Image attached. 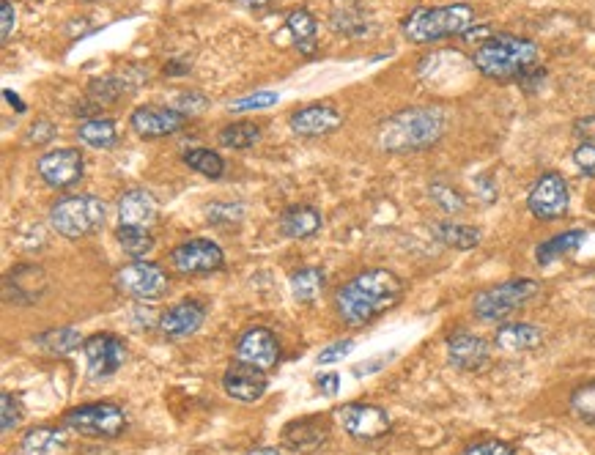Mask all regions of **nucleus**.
Segmentation results:
<instances>
[{
    "mask_svg": "<svg viewBox=\"0 0 595 455\" xmlns=\"http://www.w3.org/2000/svg\"><path fill=\"white\" fill-rule=\"evenodd\" d=\"M85 340L80 335V329L75 327H58V329H47L36 338V346L47 354H72L75 349H80Z\"/></svg>",
    "mask_w": 595,
    "mask_h": 455,
    "instance_id": "obj_32",
    "label": "nucleus"
},
{
    "mask_svg": "<svg viewBox=\"0 0 595 455\" xmlns=\"http://www.w3.org/2000/svg\"><path fill=\"white\" fill-rule=\"evenodd\" d=\"M464 455H516V447L510 445V442H497V439H491V442L469 445L467 450H464Z\"/></svg>",
    "mask_w": 595,
    "mask_h": 455,
    "instance_id": "obj_42",
    "label": "nucleus"
},
{
    "mask_svg": "<svg viewBox=\"0 0 595 455\" xmlns=\"http://www.w3.org/2000/svg\"><path fill=\"white\" fill-rule=\"evenodd\" d=\"M206 217H209V223L212 225H234L239 223L242 217H245V209H242V203H212L209 209H206Z\"/></svg>",
    "mask_w": 595,
    "mask_h": 455,
    "instance_id": "obj_39",
    "label": "nucleus"
},
{
    "mask_svg": "<svg viewBox=\"0 0 595 455\" xmlns=\"http://www.w3.org/2000/svg\"><path fill=\"white\" fill-rule=\"evenodd\" d=\"M541 294V283L530 280V277H519V280H508L500 286H491L480 291L472 299V313L480 321H502L510 313H516L524 305H530L532 299Z\"/></svg>",
    "mask_w": 595,
    "mask_h": 455,
    "instance_id": "obj_6",
    "label": "nucleus"
},
{
    "mask_svg": "<svg viewBox=\"0 0 595 455\" xmlns=\"http://www.w3.org/2000/svg\"><path fill=\"white\" fill-rule=\"evenodd\" d=\"M266 387H269V379H266V371L261 368H253L242 360H234L223 373V390L228 398H234L239 403H255L264 398Z\"/></svg>",
    "mask_w": 595,
    "mask_h": 455,
    "instance_id": "obj_17",
    "label": "nucleus"
},
{
    "mask_svg": "<svg viewBox=\"0 0 595 455\" xmlns=\"http://www.w3.org/2000/svg\"><path fill=\"white\" fill-rule=\"evenodd\" d=\"M288 286H291V294H294L299 305H310V302H316L321 297V291L327 286V275L319 266H302V269H297L294 275L288 277Z\"/></svg>",
    "mask_w": 595,
    "mask_h": 455,
    "instance_id": "obj_28",
    "label": "nucleus"
},
{
    "mask_svg": "<svg viewBox=\"0 0 595 455\" xmlns=\"http://www.w3.org/2000/svg\"><path fill=\"white\" fill-rule=\"evenodd\" d=\"M165 75L168 77L187 75V64H181V61H170V64H165Z\"/></svg>",
    "mask_w": 595,
    "mask_h": 455,
    "instance_id": "obj_49",
    "label": "nucleus"
},
{
    "mask_svg": "<svg viewBox=\"0 0 595 455\" xmlns=\"http://www.w3.org/2000/svg\"><path fill=\"white\" fill-rule=\"evenodd\" d=\"M404 299V280L393 269L373 266L335 291V313L346 327H365L368 321L393 310Z\"/></svg>",
    "mask_w": 595,
    "mask_h": 455,
    "instance_id": "obj_1",
    "label": "nucleus"
},
{
    "mask_svg": "<svg viewBox=\"0 0 595 455\" xmlns=\"http://www.w3.org/2000/svg\"><path fill=\"white\" fill-rule=\"evenodd\" d=\"M116 239L124 247V253L132 255L135 261H143L154 250V244H157L154 233L146 231V228H124V225L116 228Z\"/></svg>",
    "mask_w": 595,
    "mask_h": 455,
    "instance_id": "obj_34",
    "label": "nucleus"
},
{
    "mask_svg": "<svg viewBox=\"0 0 595 455\" xmlns=\"http://www.w3.org/2000/svg\"><path fill=\"white\" fill-rule=\"evenodd\" d=\"M14 25H17L14 3H11V0H3V6H0V42L9 44L11 33H14Z\"/></svg>",
    "mask_w": 595,
    "mask_h": 455,
    "instance_id": "obj_43",
    "label": "nucleus"
},
{
    "mask_svg": "<svg viewBox=\"0 0 595 455\" xmlns=\"http://www.w3.org/2000/svg\"><path fill=\"white\" fill-rule=\"evenodd\" d=\"M585 239H587L585 231L557 233V236H552L549 242L538 244V250H535V261H538L541 266L554 264V261H560V258H565V255L576 253Z\"/></svg>",
    "mask_w": 595,
    "mask_h": 455,
    "instance_id": "obj_29",
    "label": "nucleus"
},
{
    "mask_svg": "<svg viewBox=\"0 0 595 455\" xmlns=\"http://www.w3.org/2000/svg\"><path fill=\"white\" fill-rule=\"evenodd\" d=\"M571 409L579 420L595 425V381H587V384H579L574 392H571Z\"/></svg>",
    "mask_w": 595,
    "mask_h": 455,
    "instance_id": "obj_37",
    "label": "nucleus"
},
{
    "mask_svg": "<svg viewBox=\"0 0 595 455\" xmlns=\"http://www.w3.org/2000/svg\"><path fill=\"white\" fill-rule=\"evenodd\" d=\"M497 349L502 351H532L543 343V329L535 324H502L494 335Z\"/></svg>",
    "mask_w": 595,
    "mask_h": 455,
    "instance_id": "obj_26",
    "label": "nucleus"
},
{
    "mask_svg": "<svg viewBox=\"0 0 595 455\" xmlns=\"http://www.w3.org/2000/svg\"><path fill=\"white\" fill-rule=\"evenodd\" d=\"M447 360L453 368L464 373H480L491 365L489 340L480 338L475 332L458 329L447 338Z\"/></svg>",
    "mask_w": 595,
    "mask_h": 455,
    "instance_id": "obj_13",
    "label": "nucleus"
},
{
    "mask_svg": "<svg viewBox=\"0 0 595 455\" xmlns=\"http://www.w3.org/2000/svg\"><path fill=\"white\" fill-rule=\"evenodd\" d=\"M316 381H319V390L324 392V395H338V390H340L338 373H321Z\"/></svg>",
    "mask_w": 595,
    "mask_h": 455,
    "instance_id": "obj_48",
    "label": "nucleus"
},
{
    "mask_svg": "<svg viewBox=\"0 0 595 455\" xmlns=\"http://www.w3.org/2000/svg\"><path fill=\"white\" fill-rule=\"evenodd\" d=\"M220 146L234 151H245L253 149L261 143V127H255L253 121H236V124H228V127L220 129Z\"/></svg>",
    "mask_w": 595,
    "mask_h": 455,
    "instance_id": "obj_33",
    "label": "nucleus"
},
{
    "mask_svg": "<svg viewBox=\"0 0 595 455\" xmlns=\"http://www.w3.org/2000/svg\"><path fill=\"white\" fill-rule=\"evenodd\" d=\"M447 116L439 107H409L379 127V146L390 154H412L436 146L445 138Z\"/></svg>",
    "mask_w": 595,
    "mask_h": 455,
    "instance_id": "obj_2",
    "label": "nucleus"
},
{
    "mask_svg": "<svg viewBox=\"0 0 595 455\" xmlns=\"http://www.w3.org/2000/svg\"><path fill=\"white\" fill-rule=\"evenodd\" d=\"M44 291H47V277H44L42 266L22 264L3 277V299L6 302L31 305L36 299H42Z\"/></svg>",
    "mask_w": 595,
    "mask_h": 455,
    "instance_id": "obj_19",
    "label": "nucleus"
},
{
    "mask_svg": "<svg viewBox=\"0 0 595 455\" xmlns=\"http://www.w3.org/2000/svg\"><path fill=\"white\" fill-rule=\"evenodd\" d=\"M247 455H280L275 450V447H255V450H250Z\"/></svg>",
    "mask_w": 595,
    "mask_h": 455,
    "instance_id": "obj_50",
    "label": "nucleus"
},
{
    "mask_svg": "<svg viewBox=\"0 0 595 455\" xmlns=\"http://www.w3.org/2000/svg\"><path fill=\"white\" fill-rule=\"evenodd\" d=\"M574 165L579 173L595 179V143H579L574 149Z\"/></svg>",
    "mask_w": 595,
    "mask_h": 455,
    "instance_id": "obj_41",
    "label": "nucleus"
},
{
    "mask_svg": "<svg viewBox=\"0 0 595 455\" xmlns=\"http://www.w3.org/2000/svg\"><path fill=\"white\" fill-rule=\"evenodd\" d=\"M168 272H162L160 264L151 261H132L116 272V288L129 299L138 302H157L168 294Z\"/></svg>",
    "mask_w": 595,
    "mask_h": 455,
    "instance_id": "obj_8",
    "label": "nucleus"
},
{
    "mask_svg": "<svg viewBox=\"0 0 595 455\" xmlns=\"http://www.w3.org/2000/svg\"><path fill=\"white\" fill-rule=\"evenodd\" d=\"M206 321V305L198 299H181L160 316V332L168 340H184L195 335Z\"/></svg>",
    "mask_w": 595,
    "mask_h": 455,
    "instance_id": "obj_18",
    "label": "nucleus"
},
{
    "mask_svg": "<svg viewBox=\"0 0 595 455\" xmlns=\"http://www.w3.org/2000/svg\"><path fill=\"white\" fill-rule=\"evenodd\" d=\"M107 206L96 195H69L53 203L50 225L66 239H85L105 225Z\"/></svg>",
    "mask_w": 595,
    "mask_h": 455,
    "instance_id": "obj_5",
    "label": "nucleus"
},
{
    "mask_svg": "<svg viewBox=\"0 0 595 455\" xmlns=\"http://www.w3.org/2000/svg\"><path fill=\"white\" fill-rule=\"evenodd\" d=\"M85 371L91 381H105L116 376L127 362V346L113 332H96L83 343Z\"/></svg>",
    "mask_w": 595,
    "mask_h": 455,
    "instance_id": "obj_9",
    "label": "nucleus"
},
{
    "mask_svg": "<svg viewBox=\"0 0 595 455\" xmlns=\"http://www.w3.org/2000/svg\"><path fill=\"white\" fill-rule=\"evenodd\" d=\"M538 55H541V47L532 39L494 33L491 39L475 47L472 64L489 80H521L530 69H535Z\"/></svg>",
    "mask_w": 595,
    "mask_h": 455,
    "instance_id": "obj_3",
    "label": "nucleus"
},
{
    "mask_svg": "<svg viewBox=\"0 0 595 455\" xmlns=\"http://www.w3.org/2000/svg\"><path fill=\"white\" fill-rule=\"evenodd\" d=\"M236 3H242V6H250V9H255V6H264L266 0H236Z\"/></svg>",
    "mask_w": 595,
    "mask_h": 455,
    "instance_id": "obj_52",
    "label": "nucleus"
},
{
    "mask_svg": "<svg viewBox=\"0 0 595 455\" xmlns=\"http://www.w3.org/2000/svg\"><path fill=\"white\" fill-rule=\"evenodd\" d=\"M22 423V403L17 395L3 392L0 395V431L9 434L11 428H17Z\"/></svg>",
    "mask_w": 595,
    "mask_h": 455,
    "instance_id": "obj_38",
    "label": "nucleus"
},
{
    "mask_svg": "<svg viewBox=\"0 0 595 455\" xmlns=\"http://www.w3.org/2000/svg\"><path fill=\"white\" fill-rule=\"evenodd\" d=\"M53 138H55V127L47 121V118H36V124H31L28 135H25V140H31V143H50Z\"/></svg>",
    "mask_w": 595,
    "mask_h": 455,
    "instance_id": "obj_46",
    "label": "nucleus"
},
{
    "mask_svg": "<svg viewBox=\"0 0 595 455\" xmlns=\"http://www.w3.org/2000/svg\"><path fill=\"white\" fill-rule=\"evenodd\" d=\"M22 455H61L69 447L66 425H33L22 436Z\"/></svg>",
    "mask_w": 595,
    "mask_h": 455,
    "instance_id": "obj_24",
    "label": "nucleus"
},
{
    "mask_svg": "<svg viewBox=\"0 0 595 455\" xmlns=\"http://www.w3.org/2000/svg\"><path fill=\"white\" fill-rule=\"evenodd\" d=\"M170 266L179 275L187 277L214 275L225 266V255L220 250V244L212 242V239H190V242H181L179 247H173Z\"/></svg>",
    "mask_w": 595,
    "mask_h": 455,
    "instance_id": "obj_11",
    "label": "nucleus"
},
{
    "mask_svg": "<svg viewBox=\"0 0 595 455\" xmlns=\"http://www.w3.org/2000/svg\"><path fill=\"white\" fill-rule=\"evenodd\" d=\"M160 217V203L146 190H129L118 198V225L124 228H146L157 223Z\"/></svg>",
    "mask_w": 595,
    "mask_h": 455,
    "instance_id": "obj_22",
    "label": "nucleus"
},
{
    "mask_svg": "<svg viewBox=\"0 0 595 455\" xmlns=\"http://www.w3.org/2000/svg\"><path fill=\"white\" fill-rule=\"evenodd\" d=\"M64 425L88 439H116L127 431V412L113 401H96L75 406L64 414Z\"/></svg>",
    "mask_w": 595,
    "mask_h": 455,
    "instance_id": "obj_7",
    "label": "nucleus"
},
{
    "mask_svg": "<svg viewBox=\"0 0 595 455\" xmlns=\"http://www.w3.org/2000/svg\"><path fill=\"white\" fill-rule=\"evenodd\" d=\"M277 99H280V94L277 91H258V94H250L245 96V99H234L231 102V110L234 113H247V110H266V107L277 105Z\"/></svg>",
    "mask_w": 595,
    "mask_h": 455,
    "instance_id": "obj_40",
    "label": "nucleus"
},
{
    "mask_svg": "<svg viewBox=\"0 0 595 455\" xmlns=\"http://www.w3.org/2000/svg\"><path fill=\"white\" fill-rule=\"evenodd\" d=\"M330 25L346 39H362L371 33V20L360 0H330Z\"/></svg>",
    "mask_w": 595,
    "mask_h": 455,
    "instance_id": "obj_23",
    "label": "nucleus"
},
{
    "mask_svg": "<svg viewBox=\"0 0 595 455\" xmlns=\"http://www.w3.org/2000/svg\"><path fill=\"white\" fill-rule=\"evenodd\" d=\"M176 110L184 113L187 118L198 116L201 110H206V96L198 94V91H192V94H181V99L176 102Z\"/></svg>",
    "mask_w": 595,
    "mask_h": 455,
    "instance_id": "obj_45",
    "label": "nucleus"
},
{
    "mask_svg": "<svg viewBox=\"0 0 595 455\" xmlns=\"http://www.w3.org/2000/svg\"><path fill=\"white\" fill-rule=\"evenodd\" d=\"M77 135H80V140H83L85 146H91V149L107 151L118 146L116 121H110V118L105 116H94L88 118V121H83L80 129H77Z\"/></svg>",
    "mask_w": 595,
    "mask_h": 455,
    "instance_id": "obj_30",
    "label": "nucleus"
},
{
    "mask_svg": "<svg viewBox=\"0 0 595 455\" xmlns=\"http://www.w3.org/2000/svg\"><path fill=\"white\" fill-rule=\"evenodd\" d=\"M286 28L294 39V47L299 53L313 55L316 53V39H319V25L316 17L308 9H291L286 17Z\"/></svg>",
    "mask_w": 595,
    "mask_h": 455,
    "instance_id": "obj_27",
    "label": "nucleus"
},
{
    "mask_svg": "<svg viewBox=\"0 0 595 455\" xmlns=\"http://www.w3.org/2000/svg\"><path fill=\"white\" fill-rule=\"evenodd\" d=\"M184 165L206 176V179H223L225 173L223 157L212 149H190L184 154Z\"/></svg>",
    "mask_w": 595,
    "mask_h": 455,
    "instance_id": "obj_35",
    "label": "nucleus"
},
{
    "mask_svg": "<svg viewBox=\"0 0 595 455\" xmlns=\"http://www.w3.org/2000/svg\"><path fill=\"white\" fill-rule=\"evenodd\" d=\"M280 233L288 236V239H310L321 231L324 225V217L316 206H308V203H294L288 206L286 212L280 214Z\"/></svg>",
    "mask_w": 595,
    "mask_h": 455,
    "instance_id": "obj_25",
    "label": "nucleus"
},
{
    "mask_svg": "<svg viewBox=\"0 0 595 455\" xmlns=\"http://www.w3.org/2000/svg\"><path fill=\"white\" fill-rule=\"evenodd\" d=\"M434 239L442 242L445 247H453V250H475L483 239V233L475 225H461V223H436L434 225Z\"/></svg>",
    "mask_w": 595,
    "mask_h": 455,
    "instance_id": "obj_31",
    "label": "nucleus"
},
{
    "mask_svg": "<svg viewBox=\"0 0 595 455\" xmlns=\"http://www.w3.org/2000/svg\"><path fill=\"white\" fill-rule=\"evenodd\" d=\"M36 170H39V176L47 187L66 190V187H72L83 179L85 159L80 149H55L36 162Z\"/></svg>",
    "mask_w": 595,
    "mask_h": 455,
    "instance_id": "obj_14",
    "label": "nucleus"
},
{
    "mask_svg": "<svg viewBox=\"0 0 595 455\" xmlns=\"http://www.w3.org/2000/svg\"><path fill=\"white\" fill-rule=\"evenodd\" d=\"M475 22V9L469 3H447V6H420L409 11L401 22L406 42L434 44L450 36H464Z\"/></svg>",
    "mask_w": 595,
    "mask_h": 455,
    "instance_id": "obj_4",
    "label": "nucleus"
},
{
    "mask_svg": "<svg viewBox=\"0 0 595 455\" xmlns=\"http://www.w3.org/2000/svg\"><path fill=\"white\" fill-rule=\"evenodd\" d=\"M129 124L135 129V135L146 140L154 138H168L176 135L187 124V116L179 113L176 107H160V105H143L138 110H132Z\"/></svg>",
    "mask_w": 595,
    "mask_h": 455,
    "instance_id": "obj_16",
    "label": "nucleus"
},
{
    "mask_svg": "<svg viewBox=\"0 0 595 455\" xmlns=\"http://www.w3.org/2000/svg\"><path fill=\"white\" fill-rule=\"evenodd\" d=\"M574 135L585 143H595V116H582L574 121Z\"/></svg>",
    "mask_w": 595,
    "mask_h": 455,
    "instance_id": "obj_47",
    "label": "nucleus"
},
{
    "mask_svg": "<svg viewBox=\"0 0 595 455\" xmlns=\"http://www.w3.org/2000/svg\"><path fill=\"white\" fill-rule=\"evenodd\" d=\"M571 206V190H568V181L560 173H543L541 179L535 181L527 195V209L535 220L543 223H552L568 214Z\"/></svg>",
    "mask_w": 595,
    "mask_h": 455,
    "instance_id": "obj_10",
    "label": "nucleus"
},
{
    "mask_svg": "<svg viewBox=\"0 0 595 455\" xmlns=\"http://www.w3.org/2000/svg\"><path fill=\"white\" fill-rule=\"evenodd\" d=\"M330 439V420L327 417H302V420H291L283 428V445L294 453H313L319 447L327 445Z\"/></svg>",
    "mask_w": 595,
    "mask_h": 455,
    "instance_id": "obj_21",
    "label": "nucleus"
},
{
    "mask_svg": "<svg viewBox=\"0 0 595 455\" xmlns=\"http://www.w3.org/2000/svg\"><path fill=\"white\" fill-rule=\"evenodd\" d=\"M236 360L247 362L261 371H272L280 362V343L272 329L253 327L239 335L236 340Z\"/></svg>",
    "mask_w": 595,
    "mask_h": 455,
    "instance_id": "obj_15",
    "label": "nucleus"
},
{
    "mask_svg": "<svg viewBox=\"0 0 595 455\" xmlns=\"http://www.w3.org/2000/svg\"><path fill=\"white\" fill-rule=\"evenodd\" d=\"M6 99H9L11 105L17 107V110H20V113H22V110H25V105H22L20 99H17V94H11V91H6Z\"/></svg>",
    "mask_w": 595,
    "mask_h": 455,
    "instance_id": "obj_51",
    "label": "nucleus"
},
{
    "mask_svg": "<svg viewBox=\"0 0 595 455\" xmlns=\"http://www.w3.org/2000/svg\"><path fill=\"white\" fill-rule=\"evenodd\" d=\"M340 425L351 439H360V442H376L382 436L390 434V414L384 412L382 406H373V403H346L340 406Z\"/></svg>",
    "mask_w": 595,
    "mask_h": 455,
    "instance_id": "obj_12",
    "label": "nucleus"
},
{
    "mask_svg": "<svg viewBox=\"0 0 595 455\" xmlns=\"http://www.w3.org/2000/svg\"><path fill=\"white\" fill-rule=\"evenodd\" d=\"M428 195H431V201L442 209L445 214H461L467 209V201H464V195L456 190V187H450L445 181H431L428 184Z\"/></svg>",
    "mask_w": 595,
    "mask_h": 455,
    "instance_id": "obj_36",
    "label": "nucleus"
},
{
    "mask_svg": "<svg viewBox=\"0 0 595 455\" xmlns=\"http://www.w3.org/2000/svg\"><path fill=\"white\" fill-rule=\"evenodd\" d=\"M343 116L332 105H308L299 107L288 118V127L299 138H321V135H330L335 129H340Z\"/></svg>",
    "mask_w": 595,
    "mask_h": 455,
    "instance_id": "obj_20",
    "label": "nucleus"
},
{
    "mask_svg": "<svg viewBox=\"0 0 595 455\" xmlns=\"http://www.w3.org/2000/svg\"><path fill=\"white\" fill-rule=\"evenodd\" d=\"M354 349V340H338V343H332V346H327V349L319 351V365H332V362L343 360L349 351Z\"/></svg>",
    "mask_w": 595,
    "mask_h": 455,
    "instance_id": "obj_44",
    "label": "nucleus"
}]
</instances>
